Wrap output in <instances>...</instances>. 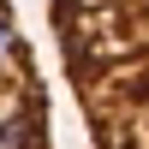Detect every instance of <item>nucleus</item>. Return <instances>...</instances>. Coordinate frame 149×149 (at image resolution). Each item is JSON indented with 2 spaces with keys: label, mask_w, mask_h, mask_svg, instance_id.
<instances>
[{
  "label": "nucleus",
  "mask_w": 149,
  "mask_h": 149,
  "mask_svg": "<svg viewBox=\"0 0 149 149\" xmlns=\"http://www.w3.org/2000/svg\"><path fill=\"white\" fill-rule=\"evenodd\" d=\"M66 84L95 149H149V0H48Z\"/></svg>",
  "instance_id": "1"
},
{
  "label": "nucleus",
  "mask_w": 149,
  "mask_h": 149,
  "mask_svg": "<svg viewBox=\"0 0 149 149\" xmlns=\"http://www.w3.org/2000/svg\"><path fill=\"white\" fill-rule=\"evenodd\" d=\"M0 149H54L48 131V84L18 30L12 0H0Z\"/></svg>",
  "instance_id": "2"
}]
</instances>
